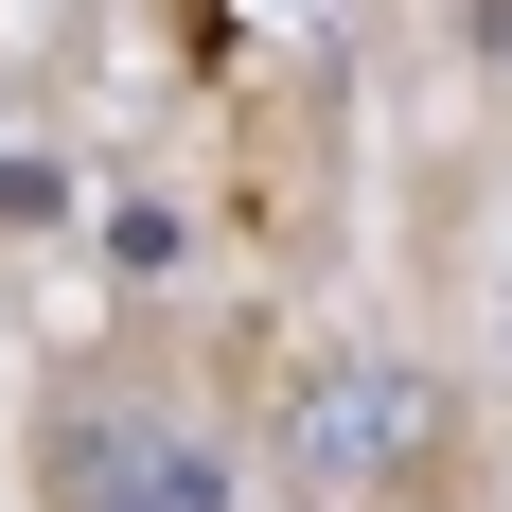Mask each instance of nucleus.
Listing matches in <instances>:
<instances>
[{
	"label": "nucleus",
	"instance_id": "obj_1",
	"mask_svg": "<svg viewBox=\"0 0 512 512\" xmlns=\"http://www.w3.org/2000/svg\"><path fill=\"white\" fill-rule=\"evenodd\" d=\"M407 442H424V389L389 354H336L301 389V477H371V460H407Z\"/></svg>",
	"mask_w": 512,
	"mask_h": 512
},
{
	"label": "nucleus",
	"instance_id": "obj_2",
	"mask_svg": "<svg viewBox=\"0 0 512 512\" xmlns=\"http://www.w3.org/2000/svg\"><path fill=\"white\" fill-rule=\"evenodd\" d=\"M53 512H195V460H159L142 424H71L53 442Z\"/></svg>",
	"mask_w": 512,
	"mask_h": 512
}]
</instances>
